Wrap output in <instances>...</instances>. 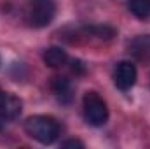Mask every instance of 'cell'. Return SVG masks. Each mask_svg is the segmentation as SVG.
Listing matches in <instances>:
<instances>
[{
    "label": "cell",
    "instance_id": "cell-1",
    "mask_svg": "<svg viewBox=\"0 0 150 149\" xmlns=\"http://www.w3.org/2000/svg\"><path fill=\"white\" fill-rule=\"evenodd\" d=\"M25 132L33 140H37L44 146H51L58 140V137L61 133V126L56 117L45 116V114H37V116H30L25 121Z\"/></svg>",
    "mask_w": 150,
    "mask_h": 149
},
{
    "label": "cell",
    "instance_id": "cell-2",
    "mask_svg": "<svg viewBox=\"0 0 150 149\" xmlns=\"http://www.w3.org/2000/svg\"><path fill=\"white\" fill-rule=\"evenodd\" d=\"M86 121L93 126H103L108 121V107L96 91H86L82 97Z\"/></svg>",
    "mask_w": 150,
    "mask_h": 149
},
{
    "label": "cell",
    "instance_id": "cell-3",
    "mask_svg": "<svg viewBox=\"0 0 150 149\" xmlns=\"http://www.w3.org/2000/svg\"><path fill=\"white\" fill-rule=\"evenodd\" d=\"M56 14V2L54 0H30L26 11V21L33 28L47 27Z\"/></svg>",
    "mask_w": 150,
    "mask_h": 149
},
{
    "label": "cell",
    "instance_id": "cell-4",
    "mask_svg": "<svg viewBox=\"0 0 150 149\" xmlns=\"http://www.w3.org/2000/svg\"><path fill=\"white\" fill-rule=\"evenodd\" d=\"M136 77H138V72H136V67L133 62H119L117 67H115V72H113V82L119 90H129L131 86H134L136 82Z\"/></svg>",
    "mask_w": 150,
    "mask_h": 149
},
{
    "label": "cell",
    "instance_id": "cell-5",
    "mask_svg": "<svg viewBox=\"0 0 150 149\" xmlns=\"http://www.w3.org/2000/svg\"><path fill=\"white\" fill-rule=\"evenodd\" d=\"M19 112H21V100L5 93L0 88V121L5 123L9 119H14L19 116Z\"/></svg>",
    "mask_w": 150,
    "mask_h": 149
},
{
    "label": "cell",
    "instance_id": "cell-6",
    "mask_svg": "<svg viewBox=\"0 0 150 149\" xmlns=\"http://www.w3.org/2000/svg\"><path fill=\"white\" fill-rule=\"evenodd\" d=\"M42 60H44V63H45L47 67H51V69H61L63 65H67L68 54H67L65 49H61V47H58V46H52V47H49V49L44 51Z\"/></svg>",
    "mask_w": 150,
    "mask_h": 149
},
{
    "label": "cell",
    "instance_id": "cell-7",
    "mask_svg": "<svg viewBox=\"0 0 150 149\" xmlns=\"http://www.w3.org/2000/svg\"><path fill=\"white\" fill-rule=\"evenodd\" d=\"M51 88H52L54 95L63 104H68L72 100V82H70V79H67V77H54L51 81Z\"/></svg>",
    "mask_w": 150,
    "mask_h": 149
},
{
    "label": "cell",
    "instance_id": "cell-8",
    "mask_svg": "<svg viewBox=\"0 0 150 149\" xmlns=\"http://www.w3.org/2000/svg\"><path fill=\"white\" fill-rule=\"evenodd\" d=\"M131 53L140 58V60H149L150 58V35H140L129 44Z\"/></svg>",
    "mask_w": 150,
    "mask_h": 149
},
{
    "label": "cell",
    "instance_id": "cell-9",
    "mask_svg": "<svg viewBox=\"0 0 150 149\" xmlns=\"http://www.w3.org/2000/svg\"><path fill=\"white\" fill-rule=\"evenodd\" d=\"M127 7L140 19H145L150 14V0H127Z\"/></svg>",
    "mask_w": 150,
    "mask_h": 149
},
{
    "label": "cell",
    "instance_id": "cell-10",
    "mask_svg": "<svg viewBox=\"0 0 150 149\" xmlns=\"http://www.w3.org/2000/svg\"><path fill=\"white\" fill-rule=\"evenodd\" d=\"M61 148L68 149V148H77V149H84V142H80V140H77V139H68V140H65V142H61Z\"/></svg>",
    "mask_w": 150,
    "mask_h": 149
},
{
    "label": "cell",
    "instance_id": "cell-11",
    "mask_svg": "<svg viewBox=\"0 0 150 149\" xmlns=\"http://www.w3.org/2000/svg\"><path fill=\"white\" fill-rule=\"evenodd\" d=\"M72 69H74V72H77V74H84L86 72V69H84V65H82V62H79V60H74L72 62Z\"/></svg>",
    "mask_w": 150,
    "mask_h": 149
}]
</instances>
